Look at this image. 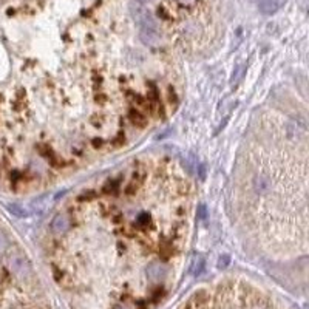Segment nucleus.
Instances as JSON below:
<instances>
[{"mask_svg":"<svg viewBox=\"0 0 309 309\" xmlns=\"http://www.w3.org/2000/svg\"><path fill=\"white\" fill-rule=\"evenodd\" d=\"M193 221L181 162L142 156L76 193L48 224L54 281L71 309H158L180 283Z\"/></svg>","mask_w":309,"mask_h":309,"instance_id":"nucleus-1","label":"nucleus"},{"mask_svg":"<svg viewBox=\"0 0 309 309\" xmlns=\"http://www.w3.org/2000/svg\"><path fill=\"white\" fill-rule=\"evenodd\" d=\"M260 138L247 144L240 164V185L245 193V215L255 230L264 250L295 253L306 252V214L299 212V192L306 193L308 144L306 133L292 123L263 121Z\"/></svg>","mask_w":309,"mask_h":309,"instance_id":"nucleus-2","label":"nucleus"},{"mask_svg":"<svg viewBox=\"0 0 309 309\" xmlns=\"http://www.w3.org/2000/svg\"><path fill=\"white\" fill-rule=\"evenodd\" d=\"M0 309H50L31 260L0 219Z\"/></svg>","mask_w":309,"mask_h":309,"instance_id":"nucleus-3","label":"nucleus"},{"mask_svg":"<svg viewBox=\"0 0 309 309\" xmlns=\"http://www.w3.org/2000/svg\"><path fill=\"white\" fill-rule=\"evenodd\" d=\"M180 309H284L271 295L245 281H221L201 289Z\"/></svg>","mask_w":309,"mask_h":309,"instance_id":"nucleus-4","label":"nucleus"},{"mask_svg":"<svg viewBox=\"0 0 309 309\" xmlns=\"http://www.w3.org/2000/svg\"><path fill=\"white\" fill-rule=\"evenodd\" d=\"M138 2H141V3H146V2H152V0H138Z\"/></svg>","mask_w":309,"mask_h":309,"instance_id":"nucleus-5","label":"nucleus"}]
</instances>
